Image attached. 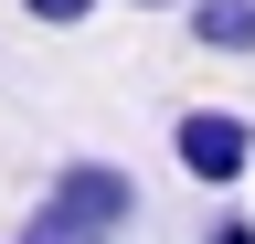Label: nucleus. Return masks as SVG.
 <instances>
[{"label": "nucleus", "instance_id": "obj_2", "mask_svg": "<svg viewBox=\"0 0 255 244\" xmlns=\"http://www.w3.org/2000/svg\"><path fill=\"white\" fill-rule=\"evenodd\" d=\"M170 160H181V180H202V191H234V180L255 170V117H234V106L170 117Z\"/></svg>", "mask_w": 255, "mask_h": 244}, {"label": "nucleus", "instance_id": "obj_4", "mask_svg": "<svg viewBox=\"0 0 255 244\" xmlns=\"http://www.w3.org/2000/svg\"><path fill=\"white\" fill-rule=\"evenodd\" d=\"M85 11H96V0H21V21H43V32H75Z\"/></svg>", "mask_w": 255, "mask_h": 244}, {"label": "nucleus", "instance_id": "obj_6", "mask_svg": "<svg viewBox=\"0 0 255 244\" xmlns=\"http://www.w3.org/2000/svg\"><path fill=\"white\" fill-rule=\"evenodd\" d=\"M128 11H170V0H128Z\"/></svg>", "mask_w": 255, "mask_h": 244}, {"label": "nucleus", "instance_id": "obj_1", "mask_svg": "<svg viewBox=\"0 0 255 244\" xmlns=\"http://www.w3.org/2000/svg\"><path fill=\"white\" fill-rule=\"evenodd\" d=\"M128 234H138V180L117 160H64L21 212V244H128Z\"/></svg>", "mask_w": 255, "mask_h": 244}, {"label": "nucleus", "instance_id": "obj_3", "mask_svg": "<svg viewBox=\"0 0 255 244\" xmlns=\"http://www.w3.org/2000/svg\"><path fill=\"white\" fill-rule=\"evenodd\" d=\"M191 43L202 53H255V0H191Z\"/></svg>", "mask_w": 255, "mask_h": 244}, {"label": "nucleus", "instance_id": "obj_5", "mask_svg": "<svg viewBox=\"0 0 255 244\" xmlns=\"http://www.w3.org/2000/svg\"><path fill=\"white\" fill-rule=\"evenodd\" d=\"M202 244H255V223H245V212H223V223H213Z\"/></svg>", "mask_w": 255, "mask_h": 244}]
</instances>
